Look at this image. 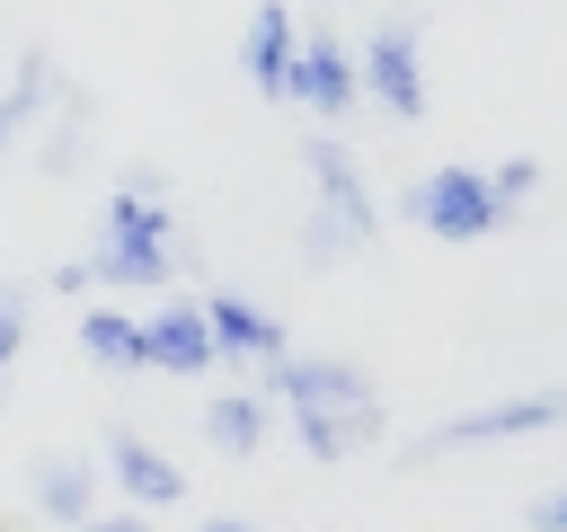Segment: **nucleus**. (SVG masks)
<instances>
[{
	"label": "nucleus",
	"instance_id": "obj_14",
	"mask_svg": "<svg viewBox=\"0 0 567 532\" xmlns=\"http://www.w3.org/2000/svg\"><path fill=\"white\" fill-rule=\"evenodd\" d=\"M80 346H89V364H106V372H151L142 319H124L115 301H89V310H80Z\"/></svg>",
	"mask_w": 567,
	"mask_h": 532
},
{
	"label": "nucleus",
	"instance_id": "obj_8",
	"mask_svg": "<svg viewBox=\"0 0 567 532\" xmlns=\"http://www.w3.org/2000/svg\"><path fill=\"white\" fill-rule=\"evenodd\" d=\"M204 328H213V355H239V364H284L292 346H284V319L266 310V301H248V293H213L204 301Z\"/></svg>",
	"mask_w": 567,
	"mask_h": 532
},
{
	"label": "nucleus",
	"instance_id": "obj_16",
	"mask_svg": "<svg viewBox=\"0 0 567 532\" xmlns=\"http://www.w3.org/2000/svg\"><path fill=\"white\" fill-rule=\"evenodd\" d=\"M532 186H540V160H505V168H487V195H496V213H514Z\"/></svg>",
	"mask_w": 567,
	"mask_h": 532
},
{
	"label": "nucleus",
	"instance_id": "obj_19",
	"mask_svg": "<svg viewBox=\"0 0 567 532\" xmlns=\"http://www.w3.org/2000/svg\"><path fill=\"white\" fill-rule=\"evenodd\" d=\"M532 532H567V488H558V497H540V505H532Z\"/></svg>",
	"mask_w": 567,
	"mask_h": 532
},
{
	"label": "nucleus",
	"instance_id": "obj_12",
	"mask_svg": "<svg viewBox=\"0 0 567 532\" xmlns=\"http://www.w3.org/2000/svg\"><path fill=\"white\" fill-rule=\"evenodd\" d=\"M204 434H213V452L257 461V443L275 434V399H266V390H213V399H204Z\"/></svg>",
	"mask_w": 567,
	"mask_h": 532
},
{
	"label": "nucleus",
	"instance_id": "obj_4",
	"mask_svg": "<svg viewBox=\"0 0 567 532\" xmlns=\"http://www.w3.org/2000/svg\"><path fill=\"white\" fill-rule=\"evenodd\" d=\"M354 89H363L381 115H399V124L425 115V62H416V27H408V18H390V27H372V35L354 44Z\"/></svg>",
	"mask_w": 567,
	"mask_h": 532
},
{
	"label": "nucleus",
	"instance_id": "obj_17",
	"mask_svg": "<svg viewBox=\"0 0 567 532\" xmlns=\"http://www.w3.org/2000/svg\"><path fill=\"white\" fill-rule=\"evenodd\" d=\"M18 346H27V284H0V372Z\"/></svg>",
	"mask_w": 567,
	"mask_h": 532
},
{
	"label": "nucleus",
	"instance_id": "obj_22",
	"mask_svg": "<svg viewBox=\"0 0 567 532\" xmlns=\"http://www.w3.org/2000/svg\"><path fill=\"white\" fill-rule=\"evenodd\" d=\"M0 408H9V381H0Z\"/></svg>",
	"mask_w": 567,
	"mask_h": 532
},
{
	"label": "nucleus",
	"instance_id": "obj_2",
	"mask_svg": "<svg viewBox=\"0 0 567 532\" xmlns=\"http://www.w3.org/2000/svg\"><path fill=\"white\" fill-rule=\"evenodd\" d=\"M266 399H275L284 417H328V426L346 434V452L390 426L381 390H372L354 364H337V355H284V364H266Z\"/></svg>",
	"mask_w": 567,
	"mask_h": 532
},
{
	"label": "nucleus",
	"instance_id": "obj_21",
	"mask_svg": "<svg viewBox=\"0 0 567 532\" xmlns=\"http://www.w3.org/2000/svg\"><path fill=\"white\" fill-rule=\"evenodd\" d=\"M204 532H257V523H230V514H221V523H204Z\"/></svg>",
	"mask_w": 567,
	"mask_h": 532
},
{
	"label": "nucleus",
	"instance_id": "obj_3",
	"mask_svg": "<svg viewBox=\"0 0 567 532\" xmlns=\"http://www.w3.org/2000/svg\"><path fill=\"white\" fill-rule=\"evenodd\" d=\"M399 213H408L416 231L452 239V248H470V239H487V231L505 222L496 195H487V168H425V177L399 195Z\"/></svg>",
	"mask_w": 567,
	"mask_h": 532
},
{
	"label": "nucleus",
	"instance_id": "obj_1",
	"mask_svg": "<svg viewBox=\"0 0 567 532\" xmlns=\"http://www.w3.org/2000/svg\"><path fill=\"white\" fill-rule=\"evenodd\" d=\"M89 284H106V293H159V284H177V222L151 195V177H124L106 195V222H97V248H89Z\"/></svg>",
	"mask_w": 567,
	"mask_h": 532
},
{
	"label": "nucleus",
	"instance_id": "obj_15",
	"mask_svg": "<svg viewBox=\"0 0 567 532\" xmlns=\"http://www.w3.org/2000/svg\"><path fill=\"white\" fill-rule=\"evenodd\" d=\"M44 98H53V62H44V53H27V62H18V80L0 89V151L44 115Z\"/></svg>",
	"mask_w": 567,
	"mask_h": 532
},
{
	"label": "nucleus",
	"instance_id": "obj_10",
	"mask_svg": "<svg viewBox=\"0 0 567 532\" xmlns=\"http://www.w3.org/2000/svg\"><path fill=\"white\" fill-rule=\"evenodd\" d=\"M142 355L151 372H213V328H204V301H168L159 319H142Z\"/></svg>",
	"mask_w": 567,
	"mask_h": 532
},
{
	"label": "nucleus",
	"instance_id": "obj_9",
	"mask_svg": "<svg viewBox=\"0 0 567 532\" xmlns=\"http://www.w3.org/2000/svg\"><path fill=\"white\" fill-rule=\"evenodd\" d=\"M292 44H301V27H292V9L284 0H257V18H248V44H239V62H248V80L275 98V106H292Z\"/></svg>",
	"mask_w": 567,
	"mask_h": 532
},
{
	"label": "nucleus",
	"instance_id": "obj_20",
	"mask_svg": "<svg viewBox=\"0 0 567 532\" xmlns=\"http://www.w3.org/2000/svg\"><path fill=\"white\" fill-rule=\"evenodd\" d=\"M71 532H151L142 514H89V523H71Z\"/></svg>",
	"mask_w": 567,
	"mask_h": 532
},
{
	"label": "nucleus",
	"instance_id": "obj_23",
	"mask_svg": "<svg viewBox=\"0 0 567 532\" xmlns=\"http://www.w3.org/2000/svg\"><path fill=\"white\" fill-rule=\"evenodd\" d=\"M0 532H18V523H0Z\"/></svg>",
	"mask_w": 567,
	"mask_h": 532
},
{
	"label": "nucleus",
	"instance_id": "obj_5",
	"mask_svg": "<svg viewBox=\"0 0 567 532\" xmlns=\"http://www.w3.org/2000/svg\"><path fill=\"white\" fill-rule=\"evenodd\" d=\"M567 426V390H523V399H487L470 417H443L416 452H470V443H514V434H549Z\"/></svg>",
	"mask_w": 567,
	"mask_h": 532
},
{
	"label": "nucleus",
	"instance_id": "obj_18",
	"mask_svg": "<svg viewBox=\"0 0 567 532\" xmlns=\"http://www.w3.org/2000/svg\"><path fill=\"white\" fill-rule=\"evenodd\" d=\"M53 293H62V301H89V293H97V284H89V257H71V266H53Z\"/></svg>",
	"mask_w": 567,
	"mask_h": 532
},
{
	"label": "nucleus",
	"instance_id": "obj_6",
	"mask_svg": "<svg viewBox=\"0 0 567 532\" xmlns=\"http://www.w3.org/2000/svg\"><path fill=\"white\" fill-rule=\"evenodd\" d=\"M310 186H319V222H328L346 248H372L381 213H372V195H363V168H354V151H346L337 133H310Z\"/></svg>",
	"mask_w": 567,
	"mask_h": 532
},
{
	"label": "nucleus",
	"instance_id": "obj_11",
	"mask_svg": "<svg viewBox=\"0 0 567 532\" xmlns=\"http://www.w3.org/2000/svg\"><path fill=\"white\" fill-rule=\"evenodd\" d=\"M106 470H115V488L133 497V505H186V470L159 452V443H142V434H106Z\"/></svg>",
	"mask_w": 567,
	"mask_h": 532
},
{
	"label": "nucleus",
	"instance_id": "obj_7",
	"mask_svg": "<svg viewBox=\"0 0 567 532\" xmlns=\"http://www.w3.org/2000/svg\"><path fill=\"white\" fill-rule=\"evenodd\" d=\"M354 98H363V89H354V53H346L328 27L301 35V44H292V106H310V115L337 124V115H354Z\"/></svg>",
	"mask_w": 567,
	"mask_h": 532
},
{
	"label": "nucleus",
	"instance_id": "obj_13",
	"mask_svg": "<svg viewBox=\"0 0 567 532\" xmlns=\"http://www.w3.org/2000/svg\"><path fill=\"white\" fill-rule=\"evenodd\" d=\"M35 514H44V523H89V514H97V470H89L80 452L35 461Z\"/></svg>",
	"mask_w": 567,
	"mask_h": 532
}]
</instances>
